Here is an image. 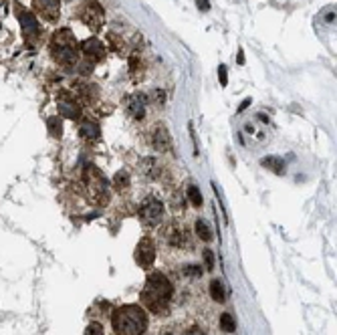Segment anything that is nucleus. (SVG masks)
I'll return each mask as SVG.
<instances>
[{
    "label": "nucleus",
    "mask_w": 337,
    "mask_h": 335,
    "mask_svg": "<svg viewBox=\"0 0 337 335\" xmlns=\"http://www.w3.org/2000/svg\"><path fill=\"white\" fill-rule=\"evenodd\" d=\"M172 297H174V285L170 283V279L158 271L150 273V277L145 279V285L139 293L141 305L156 315H164L172 303Z\"/></svg>",
    "instance_id": "obj_1"
},
{
    "label": "nucleus",
    "mask_w": 337,
    "mask_h": 335,
    "mask_svg": "<svg viewBox=\"0 0 337 335\" xmlns=\"http://www.w3.org/2000/svg\"><path fill=\"white\" fill-rule=\"evenodd\" d=\"M111 327L115 335H143L147 329V313L137 303L117 307L111 313Z\"/></svg>",
    "instance_id": "obj_2"
},
{
    "label": "nucleus",
    "mask_w": 337,
    "mask_h": 335,
    "mask_svg": "<svg viewBox=\"0 0 337 335\" xmlns=\"http://www.w3.org/2000/svg\"><path fill=\"white\" fill-rule=\"evenodd\" d=\"M51 53H53V59L61 67H65V69H73V67L79 63V44H77L71 29H59L53 35Z\"/></svg>",
    "instance_id": "obj_3"
},
{
    "label": "nucleus",
    "mask_w": 337,
    "mask_h": 335,
    "mask_svg": "<svg viewBox=\"0 0 337 335\" xmlns=\"http://www.w3.org/2000/svg\"><path fill=\"white\" fill-rule=\"evenodd\" d=\"M83 182H85L87 194L89 198L97 206H107L109 204V184H107V178H105L93 164L85 166L83 170Z\"/></svg>",
    "instance_id": "obj_4"
},
{
    "label": "nucleus",
    "mask_w": 337,
    "mask_h": 335,
    "mask_svg": "<svg viewBox=\"0 0 337 335\" xmlns=\"http://www.w3.org/2000/svg\"><path fill=\"white\" fill-rule=\"evenodd\" d=\"M162 218H164V204L154 196L145 198L139 206V220L145 226H158Z\"/></svg>",
    "instance_id": "obj_5"
},
{
    "label": "nucleus",
    "mask_w": 337,
    "mask_h": 335,
    "mask_svg": "<svg viewBox=\"0 0 337 335\" xmlns=\"http://www.w3.org/2000/svg\"><path fill=\"white\" fill-rule=\"evenodd\" d=\"M156 255H158V251H156V242H154L150 236H143V238L137 242L135 253H134V259H135V262L141 266L143 271H150L152 264H154V261H156Z\"/></svg>",
    "instance_id": "obj_6"
},
{
    "label": "nucleus",
    "mask_w": 337,
    "mask_h": 335,
    "mask_svg": "<svg viewBox=\"0 0 337 335\" xmlns=\"http://www.w3.org/2000/svg\"><path fill=\"white\" fill-rule=\"evenodd\" d=\"M57 105H59V115L65 117V119H73V121H79L81 119V103L79 99L69 93V91H61L57 95Z\"/></svg>",
    "instance_id": "obj_7"
},
{
    "label": "nucleus",
    "mask_w": 337,
    "mask_h": 335,
    "mask_svg": "<svg viewBox=\"0 0 337 335\" xmlns=\"http://www.w3.org/2000/svg\"><path fill=\"white\" fill-rule=\"evenodd\" d=\"M103 6L97 0H85V4L81 8V20L91 29V31H99L103 27Z\"/></svg>",
    "instance_id": "obj_8"
},
{
    "label": "nucleus",
    "mask_w": 337,
    "mask_h": 335,
    "mask_svg": "<svg viewBox=\"0 0 337 335\" xmlns=\"http://www.w3.org/2000/svg\"><path fill=\"white\" fill-rule=\"evenodd\" d=\"M18 20H20V27H23V33H25L27 40L34 44L38 35H40V25L34 18V14L29 12V10H18Z\"/></svg>",
    "instance_id": "obj_9"
},
{
    "label": "nucleus",
    "mask_w": 337,
    "mask_h": 335,
    "mask_svg": "<svg viewBox=\"0 0 337 335\" xmlns=\"http://www.w3.org/2000/svg\"><path fill=\"white\" fill-rule=\"evenodd\" d=\"M79 51L85 55V59L91 65L103 61V57H105V47H103V42L99 38H87V40H83L79 44Z\"/></svg>",
    "instance_id": "obj_10"
},
{
    "label": "nucleus",
    "mask_w": 337,
    "mask_h": 335,
    "mask_svg": "<svg viewBox=\"0 0 337 335\" xmlns=\"http://www.w3.org/2000/svg\"><path fill=\"white\" fill-rule=\"evenodd\" d=\"M125 111L132 119H143L145 117V97L139 93H134L130 97H125Z\"/></svg>",
    "instance_id": "obj_11"
},
{
    "label": "nucleus",
    "mask_w": 337,
    "mask_h": 335,
    "mask_svg": "<svg viewBox=\"0 0 337 335\" xmlns=\"http://www.w3.org/2000/svg\"><path fill=\"white\" fill-rule=\"evenodd\" d=\"M79 136L83 140H87V142H95L101 136V127H99V123L95 119L81 117L79 119Z\"/></svg>",
    "instance_id": "obj_12"
},
{
    "label": "nucleus",
    "mask_w": 337,
    "mask_h": 335,
    "mask_svg": "<svg viewBox=\"0 0 337 335\" xmlns=\"http://www.w3.org/2000/svg\"><path fill=\"white\" fill-rule=\"evenodd\" d=\"M152 146H154L156 151H162V153L170 151L172 140H170V133H168V129L164 125H160V127L154 129V133H152Z\"/></svg>",
    "instance_id": "obj_13"
},
{
    "label": "nucleus",
    "mask_w": 337,
    "mask_h": 335,
    "mask_svg": "<svg viewBox=\"0 0 337 335\" xmlns=\"http://www.w3.org/2000/svg\"><path fill=\"white\" fill-rule=\"evenodd\" d=\"M59 4H61V0H34L36 10L47 20H55L59 16Z\"/></svg>",
    "instance_id": "obj_14"
},
{
    "label": "nucleus",
    "mask_w": 337,
    "mask_h": 335,
    "mask_svg": "<svg viewBox=\"0 0 337 335\" xmlns=\"http://www.w3.org/2000/svg\"><path fill=\"white\" fill-rule=\"evenodd\" d=\"M75 91H77V97L79 99L87 101V103H91V101H95L99 97V91H97V87L93 83H83V81H79L75 85Z\"/></svg>",
    "instance_id": "obj_15"
},
{
    "label": "nucleus",
    "mask_w": 337,
    "mask_h": 335,
    "mask_svg": "<svg viewBox=\"0 0 337 335\" xmlns=\"http://www.w3.org/2000/svg\"><path fill=\"white\" fill-rule=\"evenodd\" d=\"M261 164H263V168H267L269 172L277 174V176H283L287 172V166H285V162L279 158V155H267V158L261 160Z\"/></svg>",
    "instance_id": "obj_16"
},
{
    "label": "nucleus",
    "mask_w": 337,
    "mask_h": 335,
    "mask_svg": "<svg viewBox=\"0 0 337 335\" xmlns=\"http://www.w3.org/2000/svg\"><path fill=\"white\" fill-rule=\"evenodd\" d=\"M139 172L143 176H147V178H152V180H156L162 170H160V164H158L156 158H143L141 164H139Z\"/></svg>",
    "instance_id": "obj_17"
},
{
    "label": "nucleus",
    "mask_w": 337,
    "mask_h": 335,
    "mask_svg": "<svg viewBox=\"0 0 337 335\" xmlns=\"http://www.w3.org/2000/svg\"><path fill=\"white\" fill-rule=\"evenodd\" d=\"M168 242L172 244L174 249H182L186 244V234L180 226H170L168 228Z\"/></svg>",
    "instance_id": "obj_18"
},
{
    "label": "nucleus",
    "mask_w": 337,
    "mask_h": 335,
    "mask_svg": "<svg viewBox=\"0 0 337 335\" xmlns=\"http://www.w3.org/2000/svg\"><path fill=\"white\" fill-rule=\"evenodd\" d=\"M210 297H212L216 303H224V299H226V289H224V285H222L220 279H212V281H210Z\"/></svg>",
    "instance_id": "obj_19"
},
{
    "label": "nucleus",
    "mask_w": 337,
    "mask_h": 335,
    "mask_svg": "<svg viewBox=\"0 0 337 335\" xmlns=\"http://www.w3.org/2000/svg\"><path fill=\"white\" fill-rule=\"evenodd\" d=\"M113 188L117 190V192H125L130 188V184H132V180H130V174L128 172H123V170H119L115 176H113Z\"/></svg>",
    "instance_id": "obj_20"
},
{
    "label": "nucleus",
    "mask_w": 337,
    "mask_h": 335,
    "mask_svg": "<svg viewBox=\"0 0 337 335\" xmlns=\"http://www.w3.org/2000/svg\"><path fill=\"white\" fill-rule=\"evenodd\" d=\"M196 234H198V238L200 240H204V242H210L212 240V230H210V226H208V222H204L202 218L200 220H196Z\"/></svg>",
    "instance_id": "obj_21"
},
{
    "label": "nucleus",
    "mask_w": 337,
    "mask_h": 335,
    "mask_svg": "<svg viewBox=\"0 0 337 335\" xmlns=\"http://www.w3.org/2000/svg\"><path fill=\"white\" fill-rule=\"evenodd\" d=\"M220 329L226 333H233L236 329V321L233 317V313H222L220 315Z\"/></svg>",
    "instance_id": "obj_22"
},
{
    "label": "nucleus",
    "mask_w": 337,
    "mask_h": 335,
    "mask_svg": "<svg viewBox=\"0 0 337 335\" xmlns=\"http://www.w3.org/2000/svg\"><path fill=\"white\" fill-rule=\"evenodd\" d=\"M188 200H190V204L196 206V208L202 206V194H200L198 186H194V184L188 186Z\"/></svg>",
    "instance_id": "obj_23"
},
{
    "label": "nucleus",
    "mask_w": 337,
    "mask_h": 335,
    "mask_svg": "<svg viewBox=\"0 0 337 335\" xmlns=\"http://www.w3.org/2000/svg\"><path fill=\"white\" fill-rule=\"evenodd\" d=\"M47 127H49V133H51L53 138H61L63 125H61V119L59 117H49L47 119Z\"/></svg>",
    "instance_id": "obj_24"
},
{
    "label": "nucleus",
    "mask_w": 337,
    "mask_h": 335,
    "mask_svg": "<svg viewBox=\"0 0 337 335\" xmlns=\"http://www.w3.org/2000/svg\"><path fill=\"white\" fill-rule=\"evenodd\" d=\"M182 273H184L186 277H200V275H202V266H200V264H194V262L184 264Z\"/></svg>",
    "instance_id": "obj_25"
},
{
    "label": "nucleus",
    "mask_w": 337,
    "mask_h": 335,
    "mask_svg": "<svg viewBox=\"0 0 337 335\" xmlns=\"http://www.w3.org/2000/svg\"><path fill=\"white\" fill-rule=\"evenodd\" d=\"M202 259H204V264H206V271H212L214 269V253L210 249H204Z\"/></svg>",
    "instance_id": "obj_26"
},
{
    "label": "nucleus",
    "mask_w": 337,
    "mask_h": 335,
    "mask_svg": "<svg viewBox=\"0 0 337 335\" xmlns=\"http://www.w3.org/2000/svg\"><path fill=\"white\" fill-rule=\"evenodd\" d=\"M85 335H103V325L99 321H91L85 329Z\"/></svg>",
    "instance_id": "obj_27"
},
{
    "label": "nucleus",
    "mask_w": 337,
    "mask_h": 335,
    "mask_svg": "<svg viewBox=\"0 0 337 335\" xmlns=\"http://www.w3.org/2000/svg\"><path fill=\"white\" fill-rule=\"evenodd\" d=\"M218 79H220L222 87H226V85H228V73H226V65H220V67H218Z\"/></svg>",
    "instance_id": "obj_28"
},
{
    "label": "nucleus",
    "mask_w": 337,
    "mask_h": 335,
    "mask_svg": "<svg viewBox=\"0 0 337 335\" xmlns=\"http://www.w3.org/2000/svg\"><path fill=\"white\" fill-rule=\"evenodd\" d=\"M184 335H206V333H204V329H200L198 325H192V327L188 329Z\"/></svg>",
    "instance_id": "obj_29"
},
{
    "label": "nucleus",
    "mask_w": 337,
    "mask_h": 335,
    "mask_svg": "<svg viewBox=\"0 0 337 335\" xmlns=\"http://www.w3.org/2000/svg\"><path fill=\"white\" fill-rule=\"evenodd\" d=\"M198 8H200L202 12H206V10L210 8V2H208V0H198Z\"/></svg>",
    "instance_id": "obj_30"
},
{
    "label": "nucleus",
    "mask_w": 337,
    "mask_h": 335,
    "mask_svg": "<svg viewBox=\"0 0 337 335\" xmlns=\"http://www.w3.org/2000/svg\"><path fill=\"white\" fill-rule=\"evenodd\" d=\"M248 103H250V99H244V101H242V105L238 107V111H242V109H246V107H248Z\"/></svg>",
    "instance_id": "obj_31"
},
{
    "label": "nucleus",
    "mask_w": 337,
    "mask_h": 335,
    "mask_svg": "<svg viewBox=\"0 0 337 335\" xmlns=\"http://www.w3.org/2000/svg\"><path fill=\"white\" fill-rule=\"evenodd\" d=\"M238 63H244V57H242V51H238Z\"/></svg>",
    "instance_id": "obj_32"
},
{
    "label": "nucleus",
    "mask_w": 337,
    "mask_h": 335,
    "mask_svg": "<svg viewBox=\"0 0 337 335\" xmlns=\"http://www.w3.org/2000/svg\"><path fill=\"white\" fill-rule=\"evenodd\" d=\"M164 335H176V333H172V331H166V333H164Z\"/></svg>",
    "instance_id": "obj_33"
}]
</instances>
